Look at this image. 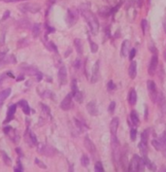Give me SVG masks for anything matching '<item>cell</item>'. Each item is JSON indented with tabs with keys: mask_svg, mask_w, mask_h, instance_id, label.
Listing matches in <instances>:
<instances>
[{
	"mask_svg": "<svg viewBox=\"0 0 166 172\" xmlns=\"http://www.w3.org/2000/svg\"><path fill=\"white\" fill-rule=\"evenodd\" d=\"M99 79V61L97 60L92 67V75H91V83H96Z\"/></svg>",
	"mask_w": 166,
	"mask_h": 172,
	"instance_id": "obj_15",
	"label": "cell"
},
{
	"mask_svg": "<svg viewBox=\"0 0 166 172\" xmlns=\"http://www.w3.org/2000/svg\"><path fill=\"white\" fill-rule=\"evenodd\" d=\"M89 45H90V50H91L92 52H96L98 51V45L94 42H92L91 39L89 38Z\"/></svg>",
	"mask_w": 166,
	"mask_h": 172,
	"instance_id": "obj_35",
	"label": "cell"
},
{
	"mask_svg": "<svg viewBox=\"0 0 166 172\" xmlns=\"http://www.w3.org/2000/svg\"><path fill=\"white\" fill-rule=\"evenodd\" d=\"M128 74H129L131 79H134L136 77L137 74V62L136 61L132 60L129 65V68H128Z\"/></svg>",
	"mask_w": 166,
	"mask_h": 172,
	"instance_id": "obj_19",
	"label": "cell"
},
{
	"mask_svg": "<svg viewBox=\"0 0 166 172\" xmlns=\"http://www.w3.org/2000/svg\"><path fill=\"white\" fill-rule=\"evenodd\" d=\"M19 105L22 107V112L24 113L25 115H29V114H30L31 109H30V107H29V105H28V102L26 101L25 99H22V100H20Z\"/></svg>",
	"mask_w": 166,
	"mask_h": 172,
	"instance_id": "obj_20",
	"label": "cell"
},
{
	"mask_svg": "<svg viewBox=\"0 0 166 172\" xmlns=\"http://www.w3.org/2000/svg\"><path fill=\"white\" fill-rule=\"evenodd\" d=\"M5 76H6V74H3V75H1V77H0V83H1V82H2V81L5 79V78H4Z\"/></svg>",
	"mask_w": 166,
	"mask_h": 172,
	"instance_id": "obj_53",
	"label": "cell"
},
{
	"mask_svg": "<svg viewBox=\"0 0 166 172\" xmlns=\"http://www.w3.org/2000/svg\"><path fill=\"white\" fill-rule=\"evenodd\" d=\"M20 69L22 70V71L26 75H29V76H36L37 78V81L40 82L42 81V78H43V74L41 73L39 70H37L35 67L31 66V65H28V64H22V65L20 66Z\"/></svg>",
	"mask_w": 166,
	"mask_h": 172,
	"instance_id": "obj_3",
	"label": "cell"
},
{
	"mask_svg": "<svg viewBox=\"0 0 166 172\" xmlns=\"http://www.w3.org/2000/svg\"><path fill=\"white\" fill-rule=\"evenodd\" d=\"M135 52H136L135 49H132V50H131V51H130L129 54H128V55H129V58H130L131 60H132V59H133V57H135Z\"/></svg>",
	"mask_w": 166,
	"mask_h": 172,
	"instance_id": "obj_46",
	"label": "cell"
},
{
	"mask_svg": "<svg viewBox=\"0 0 166 172\" xmlns=\"http://www.w3.org/2000/svg\"><path fill=\"white\" fill-rule=\"evenodd\" d=\"M162 153H163V156H164V157H166V148L162 151Z\"/></svg>",
	"mask_w": 166,
	"mask_h": 172,
	"instance_id": "obj_56",
	"label": "cell"
},
{
	"mask_svg": "<svg viewBox=\"0 0 166 172\" xmlns=\"http://www.w3.org/2000/svg\"><path fill=\"white\" fill-rule=\"evenodd\" d=\"M22 169H23V168H22V162H20V160L19 159V160H17V165L14 168V170L17 171V172H20V171H22Z\"/></svg>",
	"mask_w": 166,
	"mask_h": 172,
	"instance_id": "obj_42",
	"label": "cell"
},
{
	"mask_svg": "<svg viewBox=\"0 0 166 172\" xmlns=\"http://www.w3.org/2000/svg\"><path fill=\"white\" fill-rule=\"evenodd\" d=\"M11 92H12V89H10V87H8V89L0 92V102H3L6 98H8L11 94Z\"/></svg>",
	"mask_w": 166,
	"mask_h": 172,
	"instance_id": "obj_25",
	"label": "cell"
},
{
	"mask_svg": "<svg viewBox=\"0 0 166 172\" xmlns=\"http://www.w3.org/2000/svg\"><path fill=\"white\" fill-rule=\"evenodd\" d=\"M136 136H137V130L135 128H132V129L130 130V138L132 141H135L136 139Z\"/></svg>",
	"mask_w": 166,
	"mask_h": 172,
	"instance_id": "obj_40",
	"label": "cell"
},
{
	"mask_svg": "<svg viewBox=\"0 0 166 172\" xmlns=\"http://www.w3.org/2000/svg\"><path fill=\"white\" fill-rule=\"evenodd\" d=\"M19 8L20 11L23 12V13H27V12H29V13H32V14H36L38 12H40L41 10V6L34 2L24 3V4L20 5Z\"/></svg>",
	"mask_w": 166,
	"mask_h": 172,
	"instance_id": "obj_4",
	"label": "cell"
},
{
	"mask_svg": "<svg viewBox=\"0 0 166 172\" xmlns=\"http://www.w3.org/2000/svg\"><path fill=\"white\" fill-rule=\"evenodd\" d=\"M17 111V105L16 104H12L10 107L8 108V112H7V118L4 121V124H7V122H11L14 118V115Z\"/></svg>",
	"mask_w": 166,
	"mask_h": 172,
	"instance_id": "obj_16",
	"label": "cell"
},
{
	"mask_svg": "<svg viewBox=\"0 0 166 172\" xmlns=\"http://www.w3.org/2000/svg\"><path fill=\"white\" fill-rule=\"evenodd\" d=\"M145 166L146 165H145L144 159H140L137 155H134L129 163V166H128V170L129 171H142V170H144Z\"/></svg>",
	"mask_w": 166,
	"mask_h": 172,
	"instance_id": "obj_2",
	"label": "cell"
},
{
	"mask_svg": "<svg viewBox=\"0 0 166 172\" xmlns=\"http://www.w3.org/2000/svg\"><path fill=\"white\" fill-rule=\"evenodd\" d=\"M84 147L86 148V150L89 152L90 154H95L96 153V147L95 145L93 144V142L90 140V138L89 136H86L84 137Z\"/></svg>",
	"mask_w": 166,
	"mask_h": 172,
	"instance_id": "obj_13",
	"label": "cell"
},
{
	"mask_svg": "<svg viewBox=\"0 0 166 172\" xmlns=\"http://www.w3.org/2000/svg\"><path fill=\"white\" fill-rule=\"evenodd\" d=\"M115 108H116V102L115 101H112L109 105V107H108V111H109L110 114H113L115 112Z\"/></svg>",
	"mask_w": 166,
	"mask_h": 172,
	"instance_id": "obj_38",
	"label": "cell"
},
{
	"mask_svg": "<svg viewBox=\"0 0 166 172\" xmlns=\"http://www.w3.org/2000/svg\"><path fill=\"white\" fill-rule=\"evenodd\" d=\"M41 33V24L40 23H34L33 26H32V36L33 38H38Z\"/></svg>",
	"mask_w": 166,
	"mask_h": 172,
	"instance_id": "obj_23",
	"label": "cell"
},
{
	"mask_svg": "<svg viewBox=\"0 0 166 172\" xmlns=\"http://www.w3.org/2000/svg\"><path fill=\"white\" fill-rule=\"evenodd\" d=\"M108 89H109V90L116 89V85L114 84L113 81H110L109 83H108Z\"/></svg>",
	"mask_w": 166,
	"mask_h": 172,
	"instance_id": "obj_43",
	"label": "cell"
},
{
	"mask_svg": "<svg viewBox=\"0 0 166 172\" xmlns=\"http://www.w3.org/2000/svg\"><path fill=\"white\" fill-rule=\"evenodd\" d=\"M130 42L127 40H124L121 44V55L122 57H126L128 55V49H129Z\"/></svg>",
	"mask_w": 166,
	"mask_h": 172,
	"instance_id": "obj_21",
	"label": "cell"
},
{
	"mask_svg": "<svg viewBox=\"0 0 166 172\" xmlns=\"http://www.w3.org/2000/svg\"><path fill=\"white\" fill-rule=\"evenodd\" d=\"M81 14L83 15L86 22H87V25L89 26L90 31L93 35H96L99 30V22L97 17L94 14L92 13L89 9H84V10H80Z\"/></svg>",
	"mask_w": 166,
	"mask_h": 172,
	"instance_id": "obj_1",
	"label": "cell"
},
{
	"mask_svg": "<svg viewBox=\"0 0 166 172\" xmlns=\"http://www.w3.org/2000/svg\"><path fill=\"white\" fill-rule=\"evenodd\" d=\"M72 52V50H71V49H68V51H67V52H65V57H68V55H69L68 54H69V52Z\"/></svg>",
	"mask_w": 166,
	"mask_h": 172,
	"instance_id": "obj_52",
	"label": "cell"
},
{
	"mask_svg": "<svg viewBox=\"0 0 166 172\" xmlns=\"http://www.w3.org/2000/svg\"><path fill=\"white\" fill-rule=\"evenodd\" d=\"M72 93H68L65 97L63 98V100L60 103V108L63 111H68L70 108L72 107Z\"/></svg>",
	"mask_w": 166,
	"mask_h": 172,
	"instance_id": "obj_11",
	"label": "cell"
},
{
	"mask_svg": "<svg viewBox=\"0 0 166 172\" xmlns=\"http://www.w3.org/2000/svg\"><path fill=\"white\" fill-rule=\"evenodd\" d=\"M5 2L7 3H13V2H20V1H23V0H4Z\"/></svg>",
	"mask_w": 166,
	"mask_h": 172,
	"instance_id": "obj_49",
	"label": "cell"
},
{
	"mask_svg": "<svg viewBox=\"0 0 166 172\" xmlns=\"http://www.w3.org/2000/svg\"><path fill=\"white\" fill-rule=\"evenodd\" d=\"M28 134H29V139L28 140H30V142H31V144H33V145H38V140H37V137L36 135L34 134L33 131H28Z\"/></svg>",
	"mask_w": 166,
	"mask_h": 172,
	"instance_id": "obj_31",
	"label": "cell"
},
{
	"mask_svg": "<svg viewBox=\"0 0 166 172\" xmlns=\"http://www.w3.org/2000/svg\"><path fill=\"white\" fill-rule=\"evenodd\" d=\"M71 89H72V92H71V93H72V95L74 96L75 95V93L78 92V86H77V81L76 80H73L72 81V84H71Z\"/></svg>",
	"mask_w": 166,
	"mask_h": 172,
	"instance_id": "obj_36",
	"label": "cell"
},
{
	"mask_svg": "<svg viewBox=\"0 0 166 172\" xmlns=\"http://www.w3.org/2000/svg\"><path fill=\"white\" fill-rule=\"evenodd\" d=\"M164 57H165V60H166V52H164Z\"/></svg>",
	"mask_w": 166,
	"mask_h": 172,
	"instance_id": "obj_57",
	"label": "cell"
},
{
	"mask_svg": "<svg viewBox=\"0 0 166 172\" xmlns=\"http://www.w3.org/2000/svg\"><path fill=\"white\" fill-rule=\"evenodd\" d=\"M148 140H149V129H146L141 134V142L148 144Z\"/></svg>",
	"mask_w": 166,
	"mask_h": 172,
	"instance_id": "obj_32",
	"label": "cell"
},
{
	"mask_svg": "<svg viewBox=\"0 0 166 172\" xmlns=\"http://www.w3.org/2000/svg\"><path fill=\"white\" fill-rule=\"evenodd\" d=\"M44 93H45V94L41 95L44 98H46V97L48 98V97H51V96H52V92H50V90H45V92H44Z\"/></svg>",
	"mask_w": 166,
	"mask_h": 172,
	"instance_id": "obj_45",
	"label": "cell"
},
{
	"mask_svg": "<svg viewBox=\"0 0 166 172\" xmlns=\"http://www.w3.org/2000/svg\"><path fill=\"white\" fill-rule=\"evenodd\" d=\"M78 13L77 11L74 9H69L67 11V22H68L69 26H73L76 23V22L78 20Z\"/></svg>",
	"mask_w": 166,
	"mask_h": 172,
	"instance_id": "obj_8",
	"label": "cell"
},
{
	"mask_svg": "<svg viewBox=\"0 0 166 172\" xmlns=\"http://www.w3.org/2000/svg\"><path fill=\"white\" fill-rule=\"evenodd\" d=\"M149 1H150V0H149Z\"/></svg>",
	"mask_w": 166,
	"mask_h": 172,
	"instance_id": "obj_58",
	"label": "cell"
},
{
	"mask_svg": "<svg viewBox=\"0 0 166 172\" xmlns=\"http://www.w3.org/2000/svg\"><path fill=\"white\" fill-rule=\"evenodd\" d=\"M73 65H74V67L76 69H79L81 67V60L79 59V58H77L75 61H74V63H73Z\"/></svg>",
	"mask_w": 166,
	"mask_h": 172,
	"instance_id": "obj_44",
	"label": "cell"
},
{
	"mask_svg": "<svg viewBox=\"0 0 166 172\" xmlns=\"http://www.w3.org/2000/svg\"><path fill=\"white\" fill-rule=\"evenodd\" d=\"M141 25H142V30H143V33H146V30H147V27H148V22L146 20H142L141 22Z\"/></svg>",
	"mask_w": 166,
	"mask_h": 172,
	"instance_id": "obj_41",
	"label": "cell"
},
{
	"mask_svg": "<svg viewBox=\"0 0 166 172\" xmlns=\"http://www.w3.org/2000/svg\"><path fill=\"white\" fill-rule=\"evenodd\" d=\"M81 163H82V165L84 166V167H86V166H89V157L86 156V155H83L81 157Z\"/></svg>",
	"mask_w": 166,
	"mask_h": 172,
	"instance_id": "obj_33",
	"label": "cell"
},
{
	"mask_svg": "<svg viewBox=\"0 0 166 172\" xmlns=\"http://www.w3.org/2000/svg\"><path fill=\"white\" fill-rule=\"evenodd\" d=\"M94 169H95V171H97V172L104 171V168H103V165H102V162H96L95 165H94Z\"/></svg>",
	"mask_w": 166,
	"mask_h": 172,
	"instance_id": "obj_37",
	"label": "cell"
},
{
	"mask_svg": "<svg viewBox=\"0 0 166 172\" xmlns=\"http://www.w3.org/2000/svg\"><path fill=\"white\" fill-rule=\"evenodd\" d=\"M99 14H100L102 17H108L110 14H112V10H111L109 7H103L100 9Z\"/></svg>",
	"mask_w": 166,
	"mask_h": 172,
	"instance_id": "obj_29",
	"label": "cell"
},
{
	"mask_svg": "<svg viewBox=\"0 0 166 172\" xmlns=\"http://www.w3.org/2000/svg\"><path fill=\"white\" fill-rule=\"evenodd\" d=\"M16 27L17 29H29L31 27V23L27 19H20L16 22Z\"/></svg>",
	"mask_w": 166,
	"mask_h": 172,
	"instance_id": "obj_14",
	"label": "cell"
},
{
	"mask_svg": "<svg viewBox=\"0 0 166 172\" xmlns=\"http://www.w3.org/2000/svg\"><path fill=\"white\" fill-rule=\"evenodd\" d=\"M57 75H58V82H59L60 86L66 85L67 84V69L65 66L64 65L60 66Z\"/></svg>",
	"mask_w": 166,
	"mask_h": 172,
	"instance_id": "obj_10",
	"label": "cell"
},
{
	"mask_svg": "<svg viewBox=\"0 0 166 172\" xmlns=\"http://www.w3.org/2000/svg\"><path fill=\"white\" fill-rule=\"evenodd\" d=\"M9 17H10V11H5L4 15H3L2 20H7Z\"/></svg>",
	"mask_w": 166,
	"mask_h": 172,
	"instance_id": "obj_47",
	"label": "cell"
},
{
	"mask_svg": "<svg viewBox=\"0 0 166 172\" xmlns=\"http://www.w3.org/2000/svg\"><path fill=\"white\" fill-rule=\"evenodd\" d=\"M163 27H164V31L166 32V19L164 22H163Z\"/></svg>",
	"mask_w": 166,
	"mask_h": 172,
	"instance_id": "obj_54",
	"label": "cell"
},
{
	"mask_svg": "<svg viewBox=\"0 0 166 172\" xmlns=\"http://www.w3.org/2000/svg\"><path fill=\"white\" fill-rule=\"evenodd\" d=\"M148 90H149V93H150V97L151 99L153 100V102H156L157 100V96H158V92H157V89H156V83H154L153 81L151 80H149L148 81Z\"/></svg>",
	"mask_w": 166,
	"mask_h": 172,
	"instance_id": "obj_7",
	"label": "cell"
},
{
	"mask_svg": "<svg viewBox=\"0 0 166 172\" xmlns=\"http://www.w3.org/2000/svg\"><path fill=\"white\" fill-rule=\"evenodd\" d=\"M35 163H36V165L39 166L40 168H43V169H46L47 168V166L44 164L42 160H40L39 159H35Z\"/></svg>",
	"mask_w": 166,
	"mask_h": 172,
	"instance_id": "obj_39",
	"label": "cell"
},
{
	"mask_svg": "<svg viewBox=\"0 0 166 172\" xmlns=\"http://www.w3.org/2000/svg\"><path fill=\"white\" fill-rule=\"evenodd\" d=\"M139 149H140V152H141L142 156L147 157V155H148V144L141 142L139 144Z\"/></svg>",
	"mask_w": 166,
	"mask_h": 172,
	"instance_id": "obj_27",
	"label": "cell"
},
{
	"mask_svg": "<svg viewBox=\"0 0 166 172\" xmlns=\"http://www.w3.org/2000/svg\"><path fill=\"white\" fill-rule=\"evenodd\" d=\"M86 109H87V112H89L91 116L98 115V109H97V106H96L95 101H90L89 103H87Z\"/></svg>",
	"mask_w": 166,
	"mask_h": 172,
	"instance_id": "obj_17",
	"label": "cell"
},
{
	"mask_svg": "<svg viewBox=\"0 0 166 172\" xmlns=\"http://www.w3.org/2000/svg\"><path fill=\"white\" fill-rule=\"evenodd\" d=\"M23 79H24V78H23V76L22 75V76H20V77L17 79V81H22V80H23Z\"/></svg>",
	"mask_w": 166,
	"mask_h": 172,
	"instance_id": "obj_55",
	"label": "cell"
},
{
	"mask_svg": "<svg viewBox=\"0 0 166 172\" xmlns=\"http://www.w3.org/2000/svg\"><path fill=\"white\" fill-rule=\"evenodd\" d=\"M151 144H153V146L154 148L156 149V150H160V151H163L165 149V147L163 146V144L161 142L159 141V140H156V139H154L151 141Z\"/></svg>",
	"mask_w": 166,
	"mask_h": 172,
	"instance_id": "obj_28",
	"label": "cell"
},
{
	"mask_svg": "<svg viewBox=\"0 0 166 172\" xmlns=\"http://www.w3.org/2000/svg\"><path fill=\"white\" fill-rule=\"evenodd\" d=\"M1 155H2V159H3V162L7 166H11L12 165V159L10 157H8V155L5 153V152H1Z\"/></svg>",
	"mask_w": 166,
	"mask_h": 172,
	"instance_id": "obj_30",
	"label": "cell"
},
{
	"mask_svg": "<svg viewBox=\"0 0 166 172\" xmlns=\"http://www.w3.org/2000/svg\"><path fill=\"white\" fill-rule=\"evenodd\" d=\"M16 151H17V153L20 155V157H23V154H22V152L20 151V148H17V149H16Z\"/></svg>",
	"mask_w": 166,
	"mask_h": 172,
	"instance_id": "obj_50",
	"label": "cell"
},
{
	"mask_svg": "<svg viewBox=\"0 0 166 172\" xmlns=\"http://www.w3.org/2000/svg\"><path fill=\"white\" fill-rule=\"evenodd\" d=\"M74 97L76 98V100H77L79 103H82L84 100V95H83V92H81L80 90H78L77 92L75 93Z\"/></svg>",
	"mask_w": 166,
	"mask_h": 172,
	"instance_id": "obj_34",
	"label": "cell"
},
{
	"mask_svg": "<svg viewBox=\"0 0 166 172\" xmlns=\"http://www.w3.org/2000/svg\"><path fill=\"white\" fill-rule=\"evenodd\" d=\"M130 119H131V121H132L133 124L138 125L140 124L139 117H138V114L136 113V111H134V110L131 111V113H130Z\"/></svg>",
	"mask_w": 166,
	"mask_h": 172,
	"instance_id": "obj_26",
	"label": "cell"
},
{
	"mask_svg": "<svg viewBox=\"0 0 166 172\" xmlns=\"http://www.w3.org/2000/svg\"><path fill=\"white\" fill-rule=\"evenodd\" d=\"M5 43V32H3L1 38H0V45H4Z\"/></svg>",
	"mask_w": 166,
	"mask_h": 172,
	"instance_id": "obj_48",
	"label": "cell"
},
{
	"mask_svg": "<svg viewBox=\"0 0 166 172\" xmlns=\"http://www.w3.org/2000/svg\"><path fill=\"white\" fill-rule=\"evenodd\" d=\"M111 145H112L113 157H114V159H115V162H118L119 160V157H121V146H119V142L116 135H112Z\"/></svg>",
	"mask_w": 166,
	"mask_h": 172,
	"instance_id": "obj_5",
	"label": "cell"
},
{
	"mask_svg": "<svg viewBox=\"0 0 166 172\" xmlns=\"http://www.w3.org/2000/svg\"><path fill=\"white\" fill-rule=\"evenodd\" d=\"M3 130H4L5 134H7V135L10 137V138L13 140L15 143L19 142L20 137H19V134H17L16 129H14L13 127H9L8 125V127H5L4 128H3Z\"/></svg>",
	"mask_w": 166,
	"mask_h": 172,
	"instance_id": "obj_9",
	"label": "cell"
},
{
	"mask_svg": "<svg viewBox=\"0 0 166 172\" xmlns=\"http://www.w3.org/2000/svg\"><path fill=\"white\" fill-rule=\"evenodd\" d=\"M136 1H137V4H138L139 7H142V5H143V1H144V0H136Z\"/></svg>",
	"mask_w": 166,
	"mask_h": 172,
	"instance_id": "obj_51",
	"label": "cell"
},
{
	"mask_svg": "<svg viewBox=\"0 0 166 172\" xmlns=\"http://www.w3.org/2000/svg\"><path fill=\"white\" fill-rule=\"evenodd\" d=\"M74 46H75V49L76 51L79 55H83V43H82L81 39H79V38H76L74 40Z\"/></svg>",
	"mask_w": 166,
	"mask_h": 172,
	"instance_id": "obj_24",
	"label": "cell"
},
{
	"mask_svg": "<svg viewBox=\"0 0 166 172\" xmlns=\"http://www.w3.org/2000/svg\"><path fill=\"white\" fill-rule=\"evenodd\" d=\"M119 124V119L113 118L112 121H111V124H110V130H111V134H112V135H116V131H118Z\"/></svg>",
	"mask_w": 166,
	"mask_h": 172,
	"instance_id": "obj_18",
	"label": "cell"
},
{
	"mask_svg": "<svg viewBox=\"0 0 166 172\" xmlns=\"http://www.w3.org/2000/svg\"><path fill=\"white\" fill-rule=\"evenodd\" d=\"M128 102H129L130 105H135L137 102V93L136 90L132 89H130L129 94H128Z\"/></svg>",
	"mask_w": 166,
	"mask_h": 172,
	"instance_id": "obj_22",
	"label": "cell"
},
{
	"mask_svg": "<svg viewBox=\"0 0 166 172\" xmlns=\"http://www.w3.org/2000/svg\"><path fill=\"white\" fill-rule=\"evenodd\" d=\"M37 146H38L37 152L39 154L43 155V156H46V157H52V156H54L55 150H54V148L52 147V146L46 145V144H38Z\"/></svg>",
	"mask_w": 166,
	"mask_h": 172,
	"instance_id": "obj_6",
	"label": "cell"
},
{
	"mask_svg": "<svg viewBox=\"0 0 166 172\" xmlns=\"http://www.w3.org/2000/svg\"><path fill=\"white\" fill-rule=\"evenodd\" d=\"M157 64H158V57H157L156 54H153V55L151 58L150 65H149V74L153 75L154 73H156Z\"/></svg>",
	"mask_w": 166,
	"mask_h": 172,
	"instance_id": "obj_12",
	"label": "cell"
}]
</instances>
